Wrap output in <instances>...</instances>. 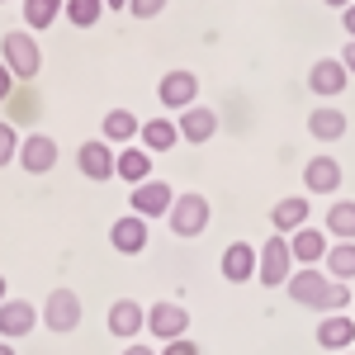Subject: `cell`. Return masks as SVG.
Here are the masks:
<instances>
[{"label": "cell", "instance_id": "obj_29", "mask_svg": "<svg viewBox=\"0 0 355 355\" xmlns=\"http://www.w3.org/2000/svg\"><path fill=\"white\" fill-rule=\"evenodd\" d=\"M15 157H19V128L0 119V166H10Z\"/></svg>", "mask_w": 355, "mask_h": 355}, {"label": "cell", "instance_id": "obj_19", "mask_svg": "<svg viewBox=\"0 0 355 355\" xmlns=\"http://www.w3.org/2000/svg\"><path fill=\"white\" fill-rule=\"evenodd\" d=\"M223 279L227 284H251L256 279V246L251 242H232L227 251H223Z\"/></svg>", "mask_w": 355, "mask_h": 355}, {"label": "cell", "instance_id": "obj_38", "mask_svg": "<svg viewBox=\"0 0 355 355\" xmlns=\"http://www.w3.org/2000/svg\"><path fill=\"white\" fill-rule=\"evenodd\" d=\"M322 5H331V10H346V5H351V0H322Z\"/></svg>", "mask_w": 355, "mask_h": 355}, {"label": "cell", "instance_id": "obj_4", "mask_svg": "<svg viewBox=\"0 0 355 355\" xmlns=\"http://www.w3.org/2000/svg\"><path fill=\"white\" fill-rule=\"evenodd\" d=\"M294 275V256H289V237H279L275 232L266 246H256V279L266 284V289H279L284 279Z\"/></svg>", "mask_w": 355, "mask_h": 355}, {"label": "cell", "instance_id": "obj_20", "mask_svg": "<svg viewBox=\"0 0 355 355\" xmlns=\"http://www.w3.org/2000/svg\"><path fill=\"white\" fill-rule=\"evenodd\" d=\"M137 147L152 152V157H162V152H171V147H180V128H175V119H147V123L137 128Z\"/></svg>", "mask_w": 355, "mask_h": 355}, {"label": "cell", "instance_id": "obj_34", "mask_svg": "<svg viewBox=\"0 0 355 355\" xmlns=\"http://www.w3.org/2000/svg\"><path fill=\"white\" fill-rule=\"evenodd\" d=\"M341 67L355 76V38H346V48H341Z\"/></svg>", "mask_w": 355, "mask_h": 355}, {"label": "cell", "instance_id": "obj_32", "mask_svg": "<svg viewBox=\"0 0 355 355\" xmlns=\"http://www.w3.org/2000/svg\"><path fill=\"white\" fill-rule=\"evenodd\" d=\"M157 355H199V346H194L190 336H175V341H166Z\"/></svg>", "mask_w": 355, "mask_h": 355}, {"label": "cell", "instance_id": "obj_39", "mask_svg": "<svg viewBox=\"0 0 355 355\" xmlns=\"http://www.w3.org/2000/svg\"><path fill=\"white\" fill-rule=\"evenodd\" d=\"M0 355H15V346H10V341H0Z\"/></svg>", "mask_w": 355, "mask_h": 355}, {"label": "cell", "instance_id": "obj_25", "mask_svg": "<svg viewBox=\"0 0 355 355\" xmlns=\"http://www.w3.org/2000/svg\"><path fill=\"white\" fill-rule=\"evenodd\" d=\"M322 270H327V279L351 284L355 279V242H331L327 256H322Z\"/></svg>", "mask_w": 355, "mask_h": 355}, {"label": "cell", "instance_id": "obj_13", "mask_svg": "<svg viewBox=\"0 0 355 355\" xmlns=\"http://www.w3.org/2000/svg\"><path fill=\"white\" fill-rule=\"evenodd\" d=\"M327 246H331V237L322 227H313V223H303L299 232H289V256H294V266H322Z\"/></svg>", "mask_w": 355, "mask_h": 355}, {"label": "cell", "instance_id": "obj_9", "mask_svg": "<svg viewBox=\"0 0 355 355\" xmlns=\"http://www.w3.org/2000/svg\"><path fill=\"white\" fill-rule=\"evenodd\" d=\"M346 85H351V71L341 67V57H318V62L308 67V90H313L318 100H336Z\"/></svg>", "mask_w": 355, "mask_h": 355}, {"label": "cell", "instance_id": "obj_8", "mask_svg": "<svg viewBox=\"0 0 355 355\" xmlns=\"http://www.w3.org/2000/svg\"><path fill=\"white\" fill-rule=\"evenodd\" d=\"M171 199H175V190H171V185H166V180H157V175H152V180H142V185H133V194H128V204H133V214L137 218H166V214H171Z\"/></svg>", "mask_w": 355, "mask_h": 355}, {"label": "cell", "instance_id": "obj_24", "mask_svg": "<svg viewBox=\"0 0 355 355\" xmlns=\"http://www.w3.org/2000/svg\"><path fill=\"white\" fill-rule=\"evenodd\" d=\"M308 133L318 137V142H341L346 137V114L336 110V105H318V110L308 114Z\"/></svg>", "mask_w": 355, "mask_h": 355}, {"label": "cell", "instance_id": "obj_3", "mask_svg": "<svg viewBox=\"0 0 355 355\" xmlns=\"http://www.w3.org/2000/svg\"><path fill=\"white\" fill-rule=\"evenodd\" d=\"M327 289H331V279L318 266H299V270L284 279V294L299 303V308H313V313H327Z\"/></svg>", "mask_w": 355, "mask_h": 355}, {"label": "cell", "instance_id": "obj_30", "mask_svg": "<svg viewBox=\"0 0 355 355\" xmlns=\"http://www.w3.org/2000/svg\"><path fill=\"white\" fill-rule=\"evenodd\" d=\"M346 308H351V284L331 279V289H327V313H346Z\"/></svg>", "mask_w": 355, "mask_h": 355}, {"label": "cell", "instance_id": "obj_7", "mask_svg": "<svg viewBox=\"0 0 355 355\" xmlns=\"http://www.w3.org/2000/svg\"><path fill=\"white\" fill-rule=\"evenodd\" d=\"M157 100H162L171 114H180V110H190V105H199V76H194L190 67L166 71L162 85H157Z\"/></svg>", "mask_w": 355, "mask_h": 355}, {"label": "cell", "instance_id": "obj_37", "mask_svg": "<svg viewBox=\"0 0 355 355\" xmlns=\"http://www.w3.org/2000/svg\"><path fill=\"white\" fill-rule=\"evenodd\" d=\"M105 10H128V0H105Z\"/></svg>", "mask_w": 355, "mask_h": 355}, {"label": "cell", "instance_id": "obj_6", "mask_svg": "<svg viewBox=\"0 0 355 355\" xmlns=\"http://www.w3.org/2000/svg\"><path fill=\"white\" fill-rule=\"evenodd\" d=\"M38 322L57 336H67V331L81 327V294L76 289H53L48 299H43V313H38Z\"/></svg>", "mask_w": 355, "mask_h": 355}, {"label": "cell", "instance_id": "obj_41", "mask_svg": "<svg viewBox=\"0 0 355 355\" xmlns=\"http://www.w3.org/2000/svg\"><path fill=\"white\" fill-rule=\"evenodd\" d=\"M341 355H351V351H341Z\"/></svg>", "mask_w": 355, "mask_h": 355}, {"label": "cell", "instance_id": "obj_12", "mask_svg": "<svg viewBox=\"0 0 355 355\" xmlns=\"http://www.w3.org/2000/svg\"><path fill=\"white\" fill-rule=\"evenodd\" d=\"M76 171L85 180H114V147L105 137H90L76 147Z\"/></svg>", "mask_w": 355, "mask_h": 355}, {"label": "cell", "instance_id": "obj_11", "mask_svg": "<svg viewBox=\"0 0 355 355\" xmlns=\"http://www.w3.org/2000/svg\"><path fill=\"white\" fill-rule=\"evenodd\" d=\"M105 327H110V336H119V341H137V331L147 327V308L137 299H114L110 313H105Z\"/></svg>", "mask_w": 355, "mask_h": 355}, {"label": "cell", "instance_id": "obj_21", "mask_svg": "<svg viewBox=\"0 0 355 355\" xmlns=\"http://www.w3.org/2000/svg\"><path fill=\"white\" fill-rule=\"evenodd\" d=\"M114 175H119V180H128V185L152 180V152H142L137 142L119 147V152H114Z\"/></svg>", "mask_w": 355, "mask_h": 355}, {"label": "cell", "instance_id": "obj_5", "mask_svg": "<svg viewBox=\"0 0 355 355\" xmlns=\"http://www.w3.org/2000/svg\"><path fill=\"white\" fill-rule=\"evenodd\" d=\"M142 331H152V341H162V346L175 341V336H190V308L175 299H157L147 308V327Z\"/></svg>", "mask_w": 355, "mask_h": 355}, {"label": "cell", "instance_id": "obj_31", "mask_svg": "<svg viewBox=\"0 0 355 355\" xmlns=\"http://www.w3.org/2000/svg\"><path fill=\"white\" fill-rule=\"evenodd\" d=\"M166 10V0H128V15L133 19H157Z\"/></svg>", "mask_w": 355, "mask_h": 355}, {"label": "cell", "instance_id": "obj_2", "mask_svg": "<svg viewBox=\"0 0 355 355\" xmlns=\"http://www.w3.org/2000/svg\"><path fill=\"white\" fill-rule=\"evenodd\" d=\"M209 214H214V209H209V199H204L199 190H185V194H175V199H171L166 223H171V232H175L180 242H194V237L209 227Z\"/></svg>", "mask_w": 355, "mask_h": 355}, {"label": "cell", "instance_id": "obj_35", "mask_svg": "<svg viewBox=\"0 0 355 355\" xmlns=\"http://www.w3.org/2000/svg\"><path fill=\"white\" fill-rule=\"evenodd\" d=\"M341 24H346V38H355V0L341 10Z\"/></svg>", "mask_w": 355, "mask_h": 355}, {"label": "cell", "instance_id": "obj_17", "mask_svg": "<svg viewBox=\"0 0 355 355\" xmlns=\"http://www.w3.org/2000/svg\"><path fill=\"white\" fill-rule=\"evenodd\" d=\"M303 190L308 194H336L341 190V162H336V157H313V162H303Z\"/></svg>", "mask_w": 355, "mask_h": 355}, {"label": "cell", "instance_id": "obj_23", "mask_svg": "<svg viewBox=\"0 0 355 355\" xmlns=\"http://www.w3.org/2000/svg\"><path fill=\"white\" fill-rule=\"evenodd\" d=\"M137 128H142V123H137L133 110H110L105 119H100V137H105L110 147H128V142L137 137Z\"/></svg>", "mask_w": 355, "mask_h": 355}, {"label": "cell", "instance_id": "obj_16", "mask_svg": "<svg viewBox=\"0 0 355 355\" xmlns=\"http://www.w3.org/2000/svg\"><path fill=\"white\" fill-rule=\"evenodd\" d=\"M175 128H180V142L199 147V142H209V137L218 133V114L209 110V105H190V110L175 114Z\"/></svg>", "mask_w": 355, "mask_h": 355}, {"label": "cell", "instance_id": "obj_15", "mask_svg": "<svg viewBox=\"0 0 355 355\" xmlns=\"http://www.w3.org/2000/svg\"><path fill=\"white\" fill-rule=\"evenodd\" d=\"M38 327V308L28 299H5L0 303V341H19Z\"/></svg>", "mask_w": 355, "mask_h": 355}, {"label": "cell", "instance_id": "obj_18", "mask_svg": "<svg viewBox=\"0 0 355 355\" xmlns=\"http://www.w3.org/2000/svg\"><path fill=\"white\" fill-rule=\"evenodd\" d=\"M318 346L331 355L351 351L355 346V318H346V313H327L322 322H318Z\"/></svg>", "mask_w": 355, "mask_h": 355}, {"label": "cell", "instance_id": "obj_42", "mask_svg": "<svg viewBox=\"0 0 355 355\" xmlns=\"http://www.w3.org/2000/svg\"><path fill=\"white\" fill-rule=\"evenodd\" d=\"M0 5H5V0H0Z\"/></svg>", "mask_w": 355, "mask_h": 355}, {"label": "cell", "instance_id": "obj_28", "mask_svg": "<svg viewBox=\"0 0 355 355\" xmlns=\"http://www.w3.org/2000/svg\"><path fill=\"white\" fill-rule=\"evenodd\" d=\"M105 15V0H67L62 5V19H71L76 28H95Z\"/></svg>", "mask_w": 355, "mask_h": 355}, {"label": "cell", "instance_id": "obj_1", "mask_svg": "<svg viewBox=\"0 0 355 355\" xmlns=\"http://www.w3.org/2000/svg\"><path fill=\"white\" fill-rule=\"evenodd\" d=\"M0 62L10 67V76L19 85L38 81V71H43V53H38V38L28 33V28H10L5 38H0Z\"/></svg>", "mask_w": 355, "mask_h": 355}, {"label": "cell", "instance_id": "obj_26", "mask_svg": "<svg viewBox=\"0 0 355 355\" xmlns=\"http://www.w3.org/2000/svg\"><path fill=\"white\" fill-rule=\"evenodd\" d=\"M322 232L336 237V242H355V199L331 204V209H327V227H322Z\"/></svg>", "mask_w": 355, "mask_h": 355}, {"label": "cell", "instance_id": "obj_22", "mask_svg": "<svg viewBox=\"0 0 355 355\" xmlns=\"http://www.w3.org/2000/svg\"><path fill=\"white\" fill-rule=\"evenodd\" d=\"M308 209H313V204H308L303 194H284V199L270 209V227L279 232V237H289V232H299L303 223H308Z\"/></svg>", "mask_w": 355, "mask_h": 355}, {"label": "cell", "instance_id": "obj_33", "mask_svg": "<svg viewBox=\"0 0 355 355\" xmlns=\"http://www.w3.org/2000/svg\"><path fill=\"white\" fill-rule=\"evenodd\" d=\"M15 90H19V81H15V76H10V67L0 62V105H10V95H15Z\"/></svg>", "mask_w": 355, "mask_h": 355}, {"label": "cell", "instance_id": "obj_10", "mask_svg": "<svg viewBox=\"0 0 355 355\" xmlns=\"http://www.w3.org/2000/svg\"><path fill=\"white\" fill-rule=\"evenodd\" d=\"M57 157H62V152H57V137L28 133V137H19V157H15V162L24 166L28 175H48V171L57 166Z\"/></svg>", "mask_w": 355, "mask_h": 355}, {"label": "cell", "instance_id": "obj_14", "mask_svg": "<svg viewBox=\"0 0 355 355\" xmlns=\"http://www.w3.org/2000/svg\"><path fill=\"white\" fill-rule=\"evenodd\" d=\"M110 242H114V251H119V256H137L142 246L152 242V223L137 218V214H123V218H114Z\"/></svg>", "mask_w": 355, "mask_h": 355}, {"label": "cell", "instance_id": "obj_27", "mask_svg": "<svg viewBox=\"0 0 355 355\" xmlns=\"http://www.w3.org/2000/svg\"><path fill=\"white\" fill-rule=\"evenodd\" d=\"M62 5H67V0H24V24L43 33L48 24L62 19Z\"/></svg>", "mask_w": 355, "mask_h": 355}, {"label": "cell", "instance_id": "obj_36", "mask_svg": "<svg viewBox=\"0 0 355 355\" xmlns=\"http://www.w3.org/2000/svg\"><path fill=\"white\" fill-rule=\"evenodd\" d=\"M123 355H157V351H152V346H142V341H128V346H123Z\"/></svg>", "mask_w": 355, "mask_h": 355}, {"label": "cell", "instance_id": "obj_40", "mask_svg": "<svg viewBox=\"0 0 355 355\" xmlns=\"http://www.w3.org/2000/svg\"><path fill=\"white\" fill-rule=\"evenodd\" d=\"M5 284H10V279H5V275H0V303H5Z\"/></svg>", "mask_w": 355, "mask_h": 355}]
</instances>
